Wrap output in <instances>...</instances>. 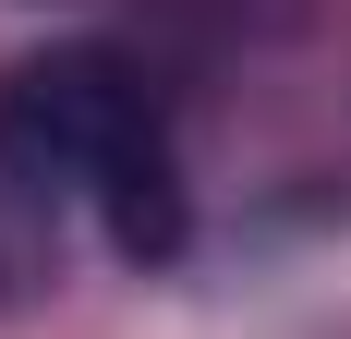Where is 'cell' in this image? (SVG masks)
Instances as JSON below:
<instances>
[{
	"instance_id": "obj_1",
	"label": "cell",
	"mask_w": 351,
	"mask_h": 339,
	"mask_svg": "<svg viewBox=\"0 0 351 339\" xmlns=\"http://www.w3.org/2000/svg\"><path fill=\"white\" fill-rule=\"evenodd\" d=\"M0 170H25L61 206H97L121 267H170L194 242L170 121L121 49H36V61L0 73Z\"/></svg>"
}]
</instances>
